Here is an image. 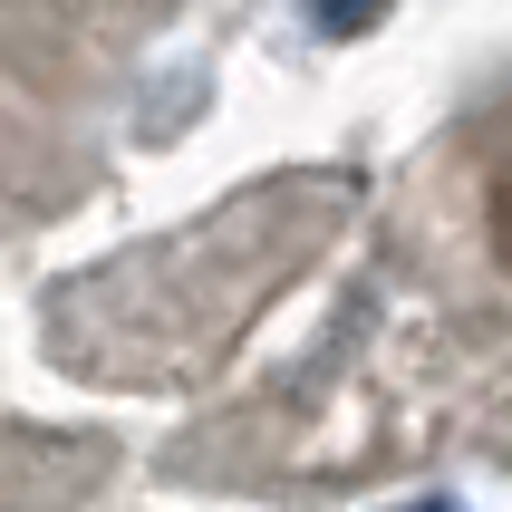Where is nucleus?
Segmentation results:
<instances>
[{
	"mask_svg": "<svg viewBox=\"0 0 512 512\" xmlns=\"http://www.w3.org/2000/svg\"><path fill=\"white\" fill-rule=\"evenodd\" d=\"M387 0H319V29H368Z\"/></svg>",
	"mask_w": 512,
	"mask_h": 512,
	"instance_id": "obj_1",
	"label": "nucleus"
},
{
	"mask_svg": "<svg viewBox=\"0 0 512 512\" xmlns=\"http://www.w3.org/2000/svg\"><path fill=\"white\" fill-rule=\"evenodd\" d=\"M406 512H455V503H406Z\"/></svg>",
	"mask_w": 512,
	"mask_h": 512,
	"instance_id": "obj_2",
	"label": "nucleus"
}]
</instances>
